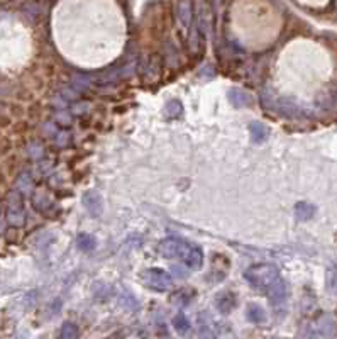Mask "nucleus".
Returning a JSON list of instances; mask_svg holds the SVG:
<instances>
[{
	"label": "nucleus",
	"mask_w": 337,
	"mask_h": 339,
	"mask_svg": "<svg viewBox=\"0 0 337 339\" xmlns=\"http://www.w3.org/2000/svg\"><path fill=\"white\" fill-rule=\"evenodd\" d=\"M244 278L256 290L262 292L273 305H281L286 300V285L280 275V270L271 263H256L249 266Z\"/></svg>",
	"instance_id": "1"
},
{
	"label": "nucleus",
	"mask_w": 337,
	"mask_h": 339,
	"mask_svg": "<svg viewBox=\"0 0 337 339\" xmlns=\"http://www.w3.org/2000/svg\"><path fill=\"white\" fill-rule=\"evenodd\" d=\"M5 219L9 226L12 227H22L26 222V212H24V203L22 197L17 192H12L7 199V210H5Z\"/></svg>",
	"instance_id": "2"
},
{
	"label": "nucleus",
	"mask_w": 337,
	"mask_h": 339,
	"mask_svg": "<svg viewBox=\"0 0 337 339\" xmlns=\"http://www.w3.org/2000/svg\"><path fill=\"white\" fill-rule=\"evenodd\" d=\"M141 278H143V281H144V285H146V287L152 288V290H158V292L169 290V288H171V285H173V278L161 268L146 270Z\"/></svg>",
	"instance_id": "3"
},
{
	"label": "nucleus",
	"mask_w": 337,
	"mask_h": 339,
	"mask_svg": "<svg viewBox=\"0 0 337 339\" xmlns=\"http://www.w3.org/2000/svg\"><path fill=\"white\" fill-rule=\"evenodd\" d=\"M190 242H185L178 238H166L158 244V251L166 259H182Z\"/></svg>",
	"instance_id": "4"
},
{
	"label": "nucleus",
	"mask_w": 337,
	"mask_h": 339,
	"mask_svg": "<svg viewBox=\"0 0 337 339\" xmlns=\"http://www.w3.org/2000/svg\"><path fill=\"white\" fill-rule=\"evenodd\" d=\"M182 261L185 263V265L188 266V268L191 270H197L202 266V263H204V251H202L198 246L195 244H188L185 255H183Z\"/></svg>",
	"instance_id": "5"
},
{
	"label": "nucleus",
	"mask_w": 337,
	"mask_h": 339,
	"mask_svg": "<svg viewBox=\"0 0 337 339\" xmlns=\"http://www.w3.org/2000/svg\"><path fill=\"white\" fill-rule=\"evenodd\" d=\"M102 197H100V194L98 192H95V190H90V192H87V194L83 195V205H85V209L90 212V216H94V217H98L102 214Z\"/></svg>",
	"instance_id": "6"
},
{
	"label": "nucleus",
	"mask_w": 337,
	"mask_h": 339,
	"mask_svg": "<svg viewBox=\"0 0 337 339\" xmlns=\"http://www.w3.org/2000/svg\"><path fill=\"white\" fill-rule=\"evenodd\" d=\"M227 97H229V102L232 103L234 107H239V109H243V107H247L253 103L251 95L247 94L246 90H243V88H230Z\"/></svg>",
	"instance_id": "7"
},
{
	"label": "nucleus",
	"mask_w": 337,
	"mask_h": 339,
	"mask_svg": "<svg viewBox=\"0 0 337 339\" xmlns=\"http://www.w3.org/2000/svg\"><path fill=\"white\" fill-rule=\"evenodd\" d=\"M236 304H237L236 295H234L232 292H224V294L219 295L217 300H215V307H217V310L222 314L232 312V309L236 307Z\"/></svg>",
	"instance_id": "8"
},
{
	"label": "nucleus",
	"mask_w": 337,
	"mask_h": 339,
	"mask_svg": "<svg viewBox=\"0 0 337 339\" xmlns=\"http://www.w3.org/2000/svg\"><path fill=\"white\" fill-rule=\"evenodd\" d=\"M249 133H251V139H253L254 142H258V144H261V142H264L266 139H268L269 131L262 122L254 120V122L249 124Z\"/></svg>",
	"instance_id": "9"
},
{
	"label": "nucleus",
	"mask_w": 337,
	"mask_h": 339,
	"mask_svg": "<svg viewBox=\"0 0 337 339\" xmlns=\"http://www.w3.org/2000/svg\"><path fill=\"white\" fill-rule=\"evenodd\" d=\"M76 246L85 253H90L97 248V239H95L92 234H87V233H81L76 236Z\"/></svg>",
	"instance_id": "10"
},
{
	"label": "nucleus",
	"mask_w": 337,
	"mask_h": 339,
	"mask_svg": "<svg viewBox=\"0 0 337 339\" xmlns=\"http://www.w3.org/2000/svg\"><path fill=\"white\" fill-rule=\"evenodd\" d=\"M315 214V207L308 202H299L295 205V216L299 220H308Z\"/></svg>",
	"instance_id": "11"
},
{
	"label": "nucleus",
	"mask_w": 337,
	"mask_h": 339,
	"mask_svg": "<svg viewBox=\"0 0 337 339\" xmlns=\"http://www.w3.org/2000/svg\"><path fill=\"white\" fill-rule=\"evenodd\" d=\"M193 5L190 2H180L178 3V17L182 20V24L185 26V29H188V26L191 24V19H193V12H191Z\"/></svg>",
	"instance_id": "12"
},
{
	"label": "nucleus",
	"mask_w": 337,
	"mask_h": 339,
	"mask_svg": "<svg viewBox=\"0 0 337 339\" xmlns=\"http://www.w3.org/2000/svg\"><path fill=\"white\" fill-rule=\"evenodd\" d=\"M171 324L178 334H187L188 331L191 329V324H190V320H188V317L185 316V314H176V316L173 317Z\"/></svg>",
	"instance_id": "13"
},
{
	"label": "nucleus",
	"mask_w": 337,
	"mask_h": 339,
	"mask_svg": "<svg viewBox=\"0 0 337 339\" xmlns=\"http://www.w3.org/2000/svg\"><path fill=\"white\" fill-rule=\"evenodd\" d=\"M247 319H249L251 322H254V324L264 322V319H266L264 309H262L261 305H258V304L249 305V309H247Z\"/></svg>",
	"instance_id": "14"
},
{
	"label": "nucleus",
	"mask_w": 337,
	"mask_h": 339,
	"mask_svg": "<svg viewBox=\"0 0 337 339\" xmlns=\"http://www.w3.org/2000/svg\"><path fill=\"white\" fill-rule=\"evenodd\" d=\"M165 114L168 119H176L183 114V105L180 100H169L165 105Z\"/></svg>",
	"instance_id": "15"
},
{
	"label": "nucleus",
	"mask_w": 337,
	"mask_h": 339,
	"mask_svg": "<svg viewBox=\"0 0 337 339\" xmlns=\"http://www.w3.org/2000/svg\"><path fill=\"white\" fill-rule=\"evenodd\" d=\"M78 336V327L73 322H65L59 331V338L61 339H76Z\"/></svg>",
	"instance_id": "16"
}]
</instances>
